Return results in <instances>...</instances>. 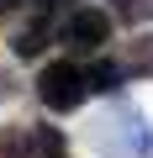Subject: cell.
I'll list each match as a JSON object with an SVG mask.
<instances>
[{
	"mask_svg": "<svg viewBox=\"0 0 153 158\" xmlns=\"http://www.w3.org/2000/svg\"><path fill=\"white\" fill-rule=\"evenodd\" d=\"M85 74H90V95H116L127 79H132V74L121 69V58H95Z\"/></svg>",
	"mask_w": 153,
	"mask_h": 158,
	"instance_id": "4",
	"label": "cell"
},
{
	"mask_svg": "<svg viewBox=\"0 0 153 158\" xmlns=\"http://www.w3.org/2000/svg\"><path fill=\"white\" fill-rule=\"evenodd\" d=\"M0 100H11V74L0 69Z\"/></svg>",
	"mask_w": 153,
	"mask_h": 158,
	"instance_id": "10",
	"label": "cell"
},
{
	"mask_svg": "<svg viewBox=\"0 0 153 158\" xmlns=\"http://www.w3.org/2000/svg\"><path fill=\"white\" fill-rule=\"evenodd\" d=\"M27 132H32V158H69V137H63L58 127L37 121V127H27Z\"/></svg>",
	"mask_w": 153,
	"mask_h": 158,
	"instance_id": "6",
	"label": "cell"
},
{
	"mask_svg": "<svg viewBox=\"0 0 153 158\" xmlns=\"http://www.w3.org/2000/svg\"><path fill=\"white\" fill-rule=\"evenodd\" d=\"M106 11L116 21H127V27H142V21H153V0H111Z\"/></svg>",
	"mask_w": 153,
	"mask_h": 158,
	"instance_id": "8",
	"label": "cell"
},
{
	"mask_svg": "<svg viewBox=\"0 0 153 158\" xmlns=\"http://www.w3.org/2000/svg\"><path fill=\"white\" fill-rule=\"evenodd\" d=\"M37 100H42L53 116H74V111L90 100V74L74 63V53L37 69Z\"/></svg>",
	"mask_w": 153,
	"mask_h": 158,
	"instance_id": "1",
	"label": "cell"
},
{
	"mask_svg": "<svg viewBox=\"0 0 153 158\" xmlns=\"http://www.w3.org/2000/svg\"><path fill=\"white\" fill-rule=\"evenodd\" d=\"M58 42L69 53H100L111 42V11L106 6H74L58 21Z\"/></svg>",
	"mask_w": 153,
	"mask_h": 158,
	"instance_id": "2",
	"label": "cell"
},
{
	"mask_svg": "<svg viewBox=\"0 0 153 158\" xmlns=\"http://www.w3.org/2000/svg\"><path fill=\"white\" fill-rule=\"evenodd\" d=\"M0 158H32V132H27L21 121L0 127Z\"/></svg>",
	"mask_w": 153,
	"mask_h": 158,
	"instance_id": "7",
	"label": "cell"
},
{
	"mask_svg": "<svg viewBox=\"0 0 153 158\" xmlns=\"http://www.w3.org/2000/svg\"><path fill=\"white\" fill-rule=\"evenodd\" d=\"M121 69L137 74V79H153V32H142V37H132L121 48Z\"/></svg>",
	"mask_w": 153,
	"mask_h": 158,
	"instance_id": "5",
	"label": "cell"
},
{
	"mask_svg": "<svg viewBox=\"0 0 153 158\" xmlns=\"http://www.w3.org/2000/svg\"><path fill=\"white\" fill-rule=\"evenodd\" d=\"M16 6H21V0H0V16H11V11H16Z\"/></svg>",
	"mask_w": 153,
	"mask_h": 158,
	"instance_id": "11",
	"label": "cell"
},
{
	"mask_svg": "<svg viewBox=\"0 0 153 158\" xmlns=\"http://www.w3.org/2000/svg\"><path fill=\"white\" fill-rule=\"evenodd\" d=\"M69 11H74V0H32V16H42V21L69 16Z\"/></svg>",
	"mask_w": 153,
	"mask_h": 158,
	"instance_id": "9",
	"label": "cell"
},
{
	"mask_svg": "<svg viewBox=\"0 0 153 158\" xmlns=\"http://www.w3.org/2000/svg\"><path fill=\"white\" fill-rule=\"evenodd\" d=\"M48 42H53V21H42V16H32L27 27L11 32V53H16V58H42Z\"/></svg>",
	"mask_w": 153,
	"mask_h": 158,
	"instance_id": "3",
	"label": "cell"
}]
</instances>
